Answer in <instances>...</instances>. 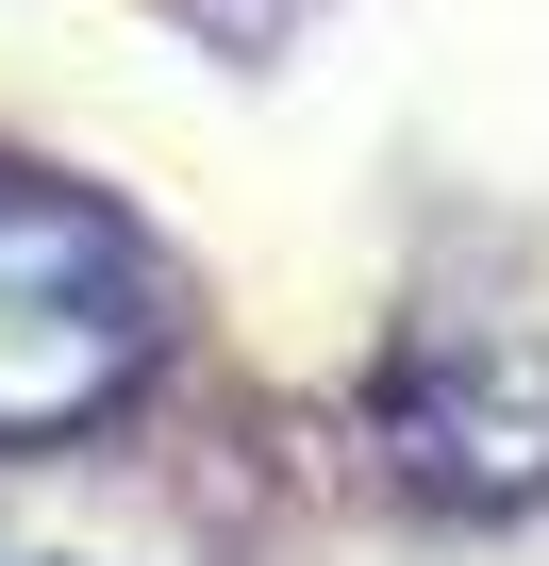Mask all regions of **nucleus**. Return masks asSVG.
I'll return each instance as SVG.
<instances>
[{
  "label": "nucleus",
  "instance_id": "nucleus-3",
  "mask_svg": "<svg viewBox=\"0 0 549 566\" xmlns=\"http://www.w3.org/2000/svg\"><path fill=\"white\" fill-rule=\"evenodd\" d=\"M200 18H266V0H200Z\"/></svg>",
  "mask_w": 549,
  "mask_h": 566
},
{
  "label": "nucleus",
  "instance_id": "nucleus-1",
  "mask_svg": "<svg viewBox=\"0 0 549 566\" xmlns=\"http://www.w3.org/2000/svg\"><path fill=\"white\" fill-rule=\"evenodd\" d=\"M167 350V266L117 200L0 167V450H51L84 417H117Z\"/></svg>",
  "mask_w": 549,
  "mask_h": 566
},
{
  "label": "nucleus",
  "instance_id": "nucleus-2",
  "mask_svg": "<svg viewBox=\"0 0 549 566\" xmlns=\"http://www.w3.org/2000/svg\"><path fill=\"white\" fill-rule=\"evenodd\" d=\"M383 450L433 500H549V283H450L400 317Z\"/></svg>",
  "mask_w": 549,
  "mask_h": 566
}]
</instances>
